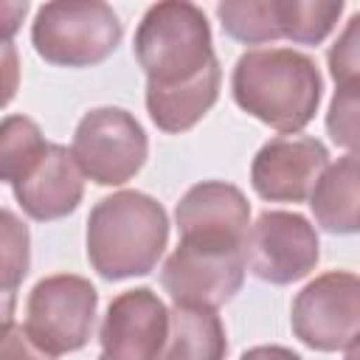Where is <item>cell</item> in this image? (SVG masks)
I'll list each match as a JSON object with an SVG mask.
<instances>
[{"label": "cell", "instance_id": "obj_20", "mask_svg": "<svg viewBox=\"0 0 360 360\" xmlns=\"http://www.w3.org/2000/svg\"><path fill=\"white\" fill-rule=\"evenodd\" d=\"M3 222V295H6V309H3V326L14 323L11 321V304H14V290L20 281L28 276L31 264V248H28V228L17 219L11 208H3L0 214Z\"/></svg>", "mask_w": 360, "mask_h": 360}, {"label": "cell", "instance_id": "obj_6", "mask_svg": "<svg viewBox=\"0 0 360 360\" xmlns=\"http://www.w3.org/2000/svg\"><path fill=\"white\" fill-rule=\"evenodd\" d=\"M70 152L82 174L96 186H124L143 169L149 141L132 112L96 107L76 124Z\"/></svg>", "mask_w": 360, "mask_h": 360}, {"label": "cell", "instance_id": "obj_12", "mask_svg": "<svg viewBox=\"0 0 360 360\" xmlns=\"http://www.w3.org/2000/svg\"><path fill=\"white\" fill-rule=\"evenodd\" d=\"M14 200L37 222H53L73 214L84 197V174L70 149L45 143V149L11 183Z\"/></svg>", "mask_w": 360, "mask_h": 360}, {"label": "cell", "instance_id": "obj_21", "mask_svg": "<svg viewBox=\"0 0 360 360\" xmlns=\"http://www.w3.org/2000/svg\"><path fill=\"white\" fill-rule=\"evenodd\" d=\"M326 132L340 149L360 152V82L335 87L326 110Z\"/></svg>", "mask_w": 360, "mask_h": 360}, {"label": "cell", "instance_id": "obj_18", "mask_svg": "<svg viewBox=\"0 0 360 360\" xmlns=\"http://www.w3.org/2000/svg\"><path fill=\"white\" fill-rule=\"evenodd\" d=\"M340 14V0H281L284 39L295 45H318L332 34Z\"/></svg>", "mask_w": 360, "mask_h": 360}, {"label": "cell", "instance_id": "obj_13", "mask_svg": "<svg viewBox=\"0 0 360 360\" xmlns=\"http://www.w3.org/2000/svg\"><path fill=\"white\" fill-rule=\"evenodd\" d=\"M174 219L180 239L245 248L250 231V202L225 180H202L180 197Z\"/></svg>", "mask_w": 360, "mask_h": 360}, {"label": "cell", "instance_id": "obj_2", "mask_svg": "<svg viewBox=\"0 0 360 360\" xmlns=\"http://www.w3.org/2000/svg\"><path fill=\"white\" fill-rule=\"evenodd\" d=\"M169 242L163 205L143 191H115L87 217V259L107 281L149 276Z\"/></svg>", "mask_w": 360, "mask_h": 360}, {"label": "cell", "instance_id": "obj_17", "mask_svg": "<svg viewBox=\"0 0 360 360\" xmlns=\"http://www.w3.org/2000/svg\"><path fill=\"white\" fill-rule=\"evenodd\" d=\"M222 31L245 45H264L284 39L281 0H225L217 6Z\"/></svg>", "mask_w": 360, "mask_h": 360}, {"label": "cell", "instance_id": "obj_24", "mask_svg": "<svg viewBox=\"0 0 360 360\" xmlns=\"http://www.w3.org/2000/svg\"><path fill=\"white\" fill-rule=\"evenodd\" d=\"M239 360H301V354H295L287 346H253Z\"/></svg>", "mask_w": 360, "mask_h": 360}, {"label": "cell", "instance_id": "obj_25", "mask_svg": "<svg viewBox=\"0 0 360 360\" xmlns=\"http://www.w3.org/2000/svg\"><path fill=\"white\" fill-rule=\"evenodd\" d=\"M343 360H360V338L346 349V354H343Z\"/></svg>", "mask_w": 360, "mask_h": 360}, {"label": "cell", "instance_id": "obj_22", "mask_svg": "<svg viewBox=\"0 0 360 360\" xmlns=\"http://www.w3.org/2000/svg\"><path fill=\"white\" fill-rule=\"evenodd\" d=\"M326 65H329L335 84L360 82V11L349 17L343 31L332 42L326 53Z\"/></svg>", "mask_w": 360, "mask_h": 360}, {"label": "cell", "instance_id": "obj_19", "mask_svg": "<svg viewBox=\"0 0 360 360\" xmlns=\"http://www.w3.org/2000/svg\"><path fill=\"white\" fill-rule=\"evenodd\" d=\"M42 129L25 115H6L0 127V177L11 186L20 172L45 149Z\"/></svg>", "mask_w": 360, "mask_h": 360}, {"label": "cell", "instance_id": "obj_16", "mask_svg": "<svg viewBox=\"0 0 360 360\" xmlns=\"http://www.w3.org/2000/svg\"><path fill=\"white\" fill-rule=\"evenodd\" d=\"M228 338L217 309L180 307L169 312V335L158 360H225Z\"/></svg>", "mask_w": 360, "mask_h": 360}, {"label": "cell", "instance_id": "obj_3", "mask_svg": "<svg viewBox=\"0 0 360 360\" xmlns=\"http://www.w3.org/2000/svg\"><path fill=\"white\" fill-rule=\"evenodd\" d=\"M132 53L146 84L158 87L191 82L217 62L205 11L186 0L149 6L135 28Z\"/></svg>", "mask_w": 360, "mask_h": 360}, {"label": "cell", "instance_id": "obj_10", "mask_svg": "<svg viewBox=\"0 0 360 360\" xmlns=\"http://www.w3.org/2000/svg\"><path fill=\"white\" fill-rule=\"evenodd\" d=\"M329 169V149L309 135L270 138L250 163V186L267 202H304Z\"/></svg>", "mask_w": 360, "mask_h": 360}, {"label": "cell", "instance_id": "obj_9", "mask_svg": "<svg viewBox=\"0 0 360 360\" xmlns=\"http://www.w3.org/2000/svg\"><path fill=\"white\" fill-rule=\"evenodd\" d=\"M321 259L315 225L295 211H262L245 239V264L250 276L267 284H292L307 278Z\"/></svg>", "mask_w": 360, "mask_h": 360}, {"label": "cell", "instance_id": "obj_8", "mask_svg": "<svg viewBox=\"0 0 360 360\" xmlns=\"http://www.w3.org/2000/svg\"><path fill=\"white\" fill-rule=\"evenodd\" d=\"M292 335L315 352H340L360 338V276L329 270L315 276L290 309Z\"/></svg>", "mask_w": 360, "mask_h": 360}, {"label": "cell", "instance_id": "obj_4", "mask_svg": "<svg viewBox=\"0 0 360 360\" xmlns=\"http://www.w3.org/2000/svg\"><path fill=\"white\" fill-rule=\"evenodd\" d=\"M121 42V20L98 0H56L37 8L31 45L53 68L101 65Z\"/></svg>", "mask_w": 360, "mask_h": 360}, {"label": "cell", "instance_id": "obj_23", "mask_svg": "<svg viewBox=\"0 0 360 360\" xmlns=\"http://www.w3.org/2000/svg\"><path fill=\"white\" fill-rule=\"evenodd\" d=\"M0 360H56L53 354L42 352L25 332V326L6 323L3 326V352Z\"/></svg>", "mask_w": 360, "mask_h": 360}, {"label": "cell", "instance_id": "obj_15", "mask_svg": "<svg viewBox=\"0 0 360 360\" xmlns=\"http://www.w3.org/2000/svg\"><path fill=\"white\" fill-rule=\"evenodd\" d=\"M222 84V68L214 62L205 73H200L191 82L174 84V87H158L146 84V110L158 129L169 135H180L191 129L202 115L217 104Z\"/></svg>", "mask_w": 360, "mask_h": 360}, {"label": "cell", "instance_id": "obj_7", "mask_svg": "<svg viewBox=\"0 0 360 360\" xmlns=\"http://www.w3.org/2000/svg\"><path fill=\"white\" fill-rule=\"evenodd\" d=\"M245 248L180 239L163 262L160 284L180 307L219 309L245 284Z\"/></svg>", "mask_w": 360, "mask_h": 360}, {"label": "cell", "instance_id": "obj_11", "mask_svg": "<svg viewBox=\"0 0 360 360\" xmlns=\"http://www.w3.org/2000/svg\"><path fill=\"white\" fill-rule=\"evenodd\" d=\"M169 335V309L149 287L115 295L98 329V360H158Z\"/></svg>", "mask_w": 360, "mask_h": 360}, {"label": "cell", "instance_id": "obj_14", "mask_svg": "<svg viewBox=\"0 0 360 360\" xmlns=\"http://www.w3.org/2000/svg\"><path fill=\"white\" fill-rule=\"evenodd\" d=\"M309 208L321 231L335 236L360 233V152L329 163L309 197Z\"/></svg>", "mask_w": 360, "mask_h": 360}, {"label": "cell", "instance_id": "obj_5", "mask_svg": "<svg viewBox=\"0 0 360 360\" xmlns=\"http://www.w3.org/2000/svg\"><path fill=\"white\" fill-rule=\"evenodd\" d=\"M98 292L73 273H56L34 284L25 301V332L48 354L59 357L87 346L93 335Z\"/></svg>", "mask_w": 360, "mask_h": 360}, {"label": "cell", "instance_id": "obj_1", "mask_svg": "<svg viewBox=\"0 0 360 360\" xmlns=\"http://www.w3.org/2000/svg\"><path fill=\"white\" fill-rule=\"evenodd\" d=\"M233 101L256 121L295 135L318 112L323 79L315 59L292 48L245 51L231 73Z\"/></svg>", "mask_w": 360, "mask_h": 360}]
</instances>
